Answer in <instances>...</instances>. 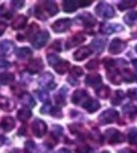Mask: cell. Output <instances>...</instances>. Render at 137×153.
I'll use <instances>...</instances> for the list:
<instances>
[{
    "label": "cell",
    "instance_id": "50",
    "mask_svg": "<svg viewBox=\"0 0 137 153\" xmlns=\"http://www.w3.org/2000/svg\"><path fill=\"white\" fill-rule=\"evenodd\" d=\"M55 143H57V139L54 137H49L47 141H45V146H47L48 148H53Z\"/></svg>",
    "mask_w": 137,
    "mask_h": 153
},
{
    "label": "cell",
    "instance_id": "43",
    "mask_svg": "<svg viewBox=\"0 0 137 153\" xmlns=\"http://www.w3.org/2000/svg\"><path fill=\"white\" fill-rule=\"evenodd\" d=\"M35 94H38V98L40 99L42 102H48L49 100V95L47 92H43V91H37Z\"/></svg>",
    "mask_w": 137,
    "mask_h": 153
},
{
    "label": "cell",
    "instance_id": "17",
    "mask_svg": "<svg viewBox=\"0 0 137 153\" xmlns=\"http://www.w3.org/2000/svg\"><path fill=\"white\" fill-rule=\"evenodd\" d=\"M86 40V38H84L83 34H76L70 38V39L67 42V48H72V47H76V45H81V44Z\"/></svg>",
    "mask_w": 137,
    "mask_h": 153
},
{
    "label": "cell",
    "instance_id": "27",
    "mask_svg": "<svg viewBox=\"0 0 137 153\" xmlns=\"http://www.w3.org/2000/svg\"><path fill=\"white\" fill-rule=\"evenodd\" d=\"M31 55V49L29 48H19L16 50V56L19 59H27Z\"/></svg>",
    "mask_w": 137,
    "mask_h": 153
},
{
    "label": "cell",
    "instance_id": "63",
    "mask_svg": "<svg viewBox=\"0 0 137 153\" xmlns=\"http://www.w3.org/2000/svg\"><path fill=\"white\" fill-rule=\"evenodd\" d=\"M102 153H109V152H108V151H104V152H102Z\"/></svg>",
    "mask_w": 137,
    "mask_h": 153
},
{
    "label": "cell",
    "instance_id": "4",
    "mask_svg": "<svg viewBox=\"0 0 137 153\" xmlns=\"http://www.w3.org/2000/svg\"><path fill=\"white\" fill-rule=\"evenodd\" d=\"M48 40H49V33L43 30V31H40V33L37 34V36L31 40V44H33V47L35 49H40L42 47H44L45 44H47Z\"/></svg>",
    "mask_w": 137,
    "mask_h": 153
},
{
    "label": "cell",
    "instance_id": "36",
    "mask_svg": "<svg viewBox=\"0 0 137 153\" xmlns=\"http://www.w3.org/2000/svg\"><path fill=\"white\" fill-rule=\"evenodd\" d=\"M123 98H125V93H123L122 91H117V92H115V97L112 98V104H113V105H118V104H121V102H122Z\"/></svg>",
    "mask_w": 137,
    "mask_h": 153
},
{
    "label": "cell",
    "instance_id": "49",
    "mask_svg": "<svg viewBox=\"0 0 137 153\" xmlns=\"http://www.w3.org/2000/svg\"><path fill=\"white\" fill-rule=\"evenodd\" d=\"M82 129H83V127L81 124H70L69 126V131L72 133H78V132L82 131Z\"/></svg>",
    "mask_w": 137,
    "mask_h": 153
},
{
    "label": "cell",
    "instance_id": "9",
    "mask_svg": "<svg viewBox=\"0 0 137 153\" xmlns=\"http://www.w3.org/2000/svg\"><path fill=\"white\" fill-rule=\"evenodd\" d=\"M86 99H89V98H88L87 92L83 91V89H78L72 95V102L74 104H84V100Z\"/></svg>",
    "mask_w": 137,
    "mask_h": 153
},
{
    "label": "cell",
    "instance_id": "64",
    "mask_svg": "<svg viewBox=\"0 0 137 153\" xmlns=\"http://www.w3.org/2000/svg\"><path fill=\"white\" fill-rule=\"evenodd\" d=\"M136 52H137V47H136Z\"/></svg>",
    "mask_w": 137,
    "mask_h": 153
},
{
    "label": "cell",
    "instance_id": "29",
    "mask_svg": "<svg viewBox=\"0 0 137 153\" xmlns=\"http://www.w3.org/2000/svg\"><path fill=\"white\" fill-rule=\"evenodd\" d=\"M122 112L125 113L126 116L133 117V116H136V114H137V107H135V105H132V104H126V105H123Z\"/></svg>",
    "mask_w": 137,
    "mask_h": 153
},
{
    "label": "cell",
    "instance_id": "60",
    "mask_svg": "<svg viewBox=\"0 0 137 153\" xmlns=\"http://www.w3.org/2000/svg\"><path fill=\"white\" fill-rule=\"evenodd\" d=\"M120 153H135V152L131 151V149H123V151H121Z\"/></svg>",
    "mask_w": 137,
    "mask_h": 153
},
{
    "label": "cell",
    "instance_id": "24",
    "mask_svg": "<svg viewBox=\"0 0 137 153\" xmlns=\"http://www.w3.org/2000/svg\"><path fill=\"white\" fill-rule=\"evenodd\" d=\"M20 100H22V103H23L24 105H27V107H31V108H33V107L35 105L34 98L31 97L30 94H28V93L22 94V95H20Z\"/></svg>",
    "mask_w": 137,
    "mask_h": 153
},
{
    "label": "cell",
    "instance_id": "48",
    "mask_svg": "<svg viewBox=\"0 0 137 153\" xmlns=\"http://www.w3.org/2000/svg\"><path fill=\"white\" fill-rule=\"evenodd\" d=\"M55 100H57V103H59V104H64V103H66V95L62 94V91L55 95Z\"/></svg>",
    "mask_w": 137,
    "mask_h": 153
},
{
    "label": "cell",
    "instance_id": "58",
    "mask_svg": "<svg viewBox=\"0 0 137 153\" xmlns=\"http://www.w3.org/2000/svg\"><path fill=\"white\" fill-rule=\"evenodd\" d=\"M57 153H72L69 149H67V148H62V149H59V151H58Z\"/></svg>",
    "mask_w": 137,
    "mask_h": 153
},
{
    "label": "cell",
    "instance_id": "18",
    "mask_svg": "<svg viewBox=\"0 0 137 153\" xmlns=\"http://www.w3.org/2000/svg\"><path fill=\"white\" fill-rule=\"evenodd\" d=\"M25 25H27V18H25L24 15H16L14 18V20L11 22V28L16 29V30L24 28Z\"/></svg>",
    "mask_w": 137,
    "mask_h": 153
},
{
    "label": "cell",
    "instance_id": "55",
    "mask_svg": "<svg viewBox=\"0 0 137 153\" xmlns=\"http://www.w3.org/2000/svg\"><path fill=\"white\" fill-rule=\"evenodd\" d=\"M52 109H53V108H52L50 104H45V105L42 108V109H40V113H50Z\"/></svg>",
    "mask_w": 137,
    "mask_h": 153
},
{
    "label": "cell",
    "instance_id": "7",
    "mask_svg": "<svg viewBox=\"0 0 137 153\" xmlns=\"http://www.w3.org/2000/svg\"><path fill=\"white\" fill-rule=\"evenodd\" d=\"M125 48H126V43L121 39H118V38H116V39H113L111 42L108 50H109L111 54H120Z\"/></svg>",
    "mask_w": 137,
    "mask_h": 153
},
{
    "label": "cell",
    "instance_id": "35",
    "mask_svg": "<svg viewBox=\"0 0 137 153\" xmlns=\"http://www.w3.org/2000/svg\"><path fill=\"white\" fill-rule=\"evenodd\" d=\"M137 1L136 0H127V1H121L118 4V9L120 10H126V9H130V8H133L136 6Z\"/></svg>",
    "mask_w": 137,
    "mask_h": 153
},
{
    "label": "cell",
    "instance_id": "40",
    "mask_svg": "<svg viewBox=\"0 0 137 153\" xmlns=\"http://www.w3.org/2000/svg\"><path fill=\"white\" fill-rule=\"evenodd\" d=\"M0 16H4V18L10 19L13 16V14H11V11H9L8 9H6L5 5H1V6H0Z\"/></svg>",
    "mask_w": 137,
    "mask_h": 153
},
{
    "label": "cell",
    "instance_id": "13",
    "mask_svg": "<svg viewBox=\"0 0 137 153\" xmlns=\"http://www.w3.org/2000/svg\"><path fill=\"white\" fill-rule=\"evenodd\" d=\"M83 107H84V109H86L87 112H89V113H94V112H97L100 109V107H101V104H100V102L98 100H96V99H87L86 102H84V104H83Z\"/></svg>",
    "mask_w": 137,
    "mask_h": 153
},
{
    "label": "cell",
    "instance_id": "22",
    "mask_svg": "<svg viewBox=\"0 0 137 153\" xmlns=\"http://www.w3.org/2000/svg\"><path fill=\"white\" fill-rule=\"evenodd\" d=\"M104 44H106L104 39H94L91 44V49H93L96 53H101L104 49Z\"/></svg>",
    "mask_w": 137,
    "mask_h": 153
},
{
    "label": "cell",
    "instance_id": "28",
    "mask_svg": "<svg viewBox=\"0 0 137 153\" xmlns=\"http://www.w3.org/2000/svg\"><path fill=\"white\" fill-rule=\"evenodd\" d=\"M14 80V75L10 74V73H1L0 74V83L3 85H8L10 83Z\"/></svg>",
    "mask_w": 137,
    "mask_h": 153
},
{
    "label": "cell",
    "instance_id": "20",
    "mask_svg": "<svg viewBox=\"0 0 137 153\" xmlns=\"http://www.w3.org/2000/svg\"><path fill=\"white\" fill-rule=\"evenodd\" d=\"M0 126H1V128L5 132H9V131H11L15 127V120L13 119L11 117H4L1 119V124H0Z\"/></svg>",
    "mask_w": 137,
    "mask_h": 153
},
{
    "label": "cell",
    "instance_id": "39",
    "mask_svg": "<svg viewBox=\"0 0 137 153\" xmlns=\"http://www.w3.org/2000/svg\"><path fill=\"white\" fill-rule=\"evenodd\" d=\"M59 62H61V59H59V56H58V55H54V54H49L48 55V63L50 65L55 67Z\"/></svg>",
    "mask_w": 137,
    "mask_h": 153
},
{
    "label": "cell",
    "instance_id": "59",
    "mask_svg": "<svg viewBox=\"0 0 137 153\" xmlns=\"http://www.w3.org/2000/svg\"><path fill=\"white\" fill-rule=\"evenodd\" d=\"M5 142H6V138H5V136H0V146H3Z\"/></svg>",
    "mask_w": 137,
    "mask_h": 153
},
{
    "label": "cell",
    "instance_id": "12",
    "mask_svg": "<svg viewBox=\"0 0 137 153\" xmlns=\"http://www.w3.org/2000/svg\"><path fill=\"white\" fill-rule=\"evenodd\" d=\"M76 22H78V23H82L84 27H93V25L96 24V19L91 15V14H88V13H86V14H82V15H79L77 19H76Z\"/></svg>",
    "mask_w": 137,
    "mask_h": 153
},
{
    "label": "cell",
    "instance_id": "3",
    "mask_svg": "<svg viewBox=\"0 0 137 153\" xmlns=\"http://www.w3.org/2000/svg\"><path fill=\"white\" fill-rule=\"evenodd\" d=\"M31 132L35 137H43L47 132V124L42 119H35L31 124Z\"/></svg>",
    "mask_w": 137,
    "mask_h": 153
},
{
    "label": "cell",
    "instance_id": "6",
    "mask_svg": "<svg viewBox=\"0 0 137 153\" xmlns=\"http://www.w3.org/2000/svg\"><path fill=\"white\" fill-rule=\"evenodd\" d=\"M70 24L72 22L69 19H59V20H57L52 24V29L55 33H64V31H67L70 28Z\"/></svg>",
    "mask_w": 137,
    "mask_h": 153
},
{
    "label": "cell",
    "instance_id": "46",
    "mask_svg": "<svg viewBox=\"0 0 137 153\" xmlns=\"http://www.w3.org/2000/svg\"><path fill=\"white\" fill-rule=\"evenodd\" d=\"M50 114H52L53 117H55V118H61V117H62V111H61V108H59V107H54L53 109H52Z\"/></svg>",
    "mask_w": 137,
    "mask_h": 153
},
{
    "label": "cell",
    "instance_id": "8",
    "mask_svg": "<svg viewBox=\"0 0 137 153\" xmlns=\"http://www.w3.org/2000/svg\"><path fill=\"white\" fill-rule=\"evenodd\" d=\"M14 49H15L14 43L10 42V40H3L0 43V55L8 56L14 52Z\"/></svg>",
    "mask_w": 137,
    "mask_h": 153
},
{
    "label": "cell",
    "instance_id": "15",
    "mask_svg": "<svg viewBox=\"0 0 137 153\" xmlns=\"http://www.w3.org/2000/svg\"><path fill=\"white\" fill-rule=\"evenodd\" d=\"M123 30V28L118 24H102L101 27V31L104 34H111L115 33V31H121Z\"/></svg>",
    "mask_w": 137,
    "mask_h": 153
},
{
    "label": "cell",
    "instance_id": "33",
    "mask_svg": "<svg viewBox=\"0 0 137 153\" xmlns=\"http://www.w3.org/2000/svg\"><path fill=\"white\" fill-rule=\"evenodd\" d=\"M96 93H97V95H98V97L106 99V98H108L111 91H109V88H108L107 85H102V87H100L98 89H97Z\"/></svg>",
    "mask_w": 137,
    "mask_h": 153
},
{
    "label": "cell",
    "instance_id": "53",
    "mask_svg": "<svg viewBox=\"0 0 137 153\" xmlns=\"http://www.w3.org/2000/svg\"><path fill=\"white\" fill-rule=\"evenodd\" d=\"M11 5L14 6L15 9H20V8H23V6H24V1H16V0H13Z\"/></svg>",
    "mask_w": 137,
    "mask_h": 153
},
{
    "label": "cell",
    "instance_id": "38",
    "mask_svg": "<svg viewBox=\"0 0 137 153\" xmlns=\"http://www.w3.org/2000/svg\"><path fill=\"white\" fill-rule=\"evenodd\" d=\"M128 142L131 144H137V128H132L128 132Z\"/></svg>",
    "mask_w": 137,
    "mask_h": 153
},
{
    "label": "cell",
    "instance_id": "57",
    "mask_svg": "<svg viewBox=\"0 0 137 153\" xmlns=\"http://www.w3.org/2000/svg\"><path fill=\"white\" fill-rule=\"evenodd\" d=\"M5 30H6V24H5V23H3L1 20H0V35H1Z\"/></svg>",
    "mask_w": 137,
    "mask_h": 153
},
{
    "label": "cell",
    "instance_id": "54",
    "mask_svg": "<svg viewBox=\"0 0 137 153\" xmlns=\"http://www.w3.org/2000/svg\"><path fill=\"white\" fill-rule=\"evenodd\" d=\"M8 67H10V63L0 58V69H6Z\"/></svg>",
    "mask_w": 137,
    "mask_h": 153
},
{
    "label": "cell",
    "instance_id": "47",
    "mask_svg": "<svg viewBox=\"0 0 137 153\" xmlns=\"http://www.w3.org/2000/svg\"><path fill=\"white\" fill-rule=\"evenodd\" d=\"M86 68L89 69V71H91V69H97V68H98V60L94 59V60L88 62V63H87V65H86Z\"/></svg>",
    "mask_w": 137,
    "mask_h": 153
},
{
    "label": "cell",
    "instance_id": "44",
    "mask_svg": "<svg viewBox=\"0 0 137 153\" xmlns=\"http://www.w3.org/2000/svg\"><path fill=\"white\" fill-rule=\"evenodd\" d=\"M77 153H93V151L88 146H79L77 148Z\"/></svg>",
    "mask_w": 137,
    "mask_h": 153
},
{
    "label": "cell",
    "instance_id": "45",
    "mask_svg": "<svg viewBox=\"0 0 137 153\" xmlns=\"http://www.w3.org/2000/svg\"><path fill=\"white\" fill-rule=\"evenodd\" d=\"M103 64L107 69H111V68H115V60L111 59V58H106L103 60Z\"/></svg>",
    "mask_w": 137,
    "mask_h": 153
},
{
    "label": "cell",
    "instance_id": "2",
    "mask_svg": "<svg viewBox=\"0 0 137 153\" xmlns=\"http://www.w3.org/2000/svg\"><path fill=\"white\" fill-rule=\"evenodd\" d=\"M104 137L107 138L108 143H111V144L121 143V142L125 141V137H123L122 133H121V132H118L117 129H113V128L107 129V131H106V133H104Z\"/></svg>",
    "mask_w": 137,
    "mask_h": 153
},
{
    "label": "cell",
    "instance_id": "1",
    "mask_svg": "<svg viewBox=\"0 0 137 153\" xmlns=\"http://www.w3.org/2000/svg\"><path fill=\"white\" fill-rule=\"evenodd\" d=\"M96 14L102 16V18L109 19V18L115 16V9L111 5L106 4V3H100L98 5L96 6Z\"/></svg>",
    "mask_w": 137,
    "mask_h": 153
},
{
    "label": "cell",
    "instance_id": "21",
    "mask_svg": "<svg viewBox=\"0 0 137 153\" xmlns=\"http://www.w3.org/2000/svg\"><path fill=\"white\" fill-rule=\"evenodd\" d=\"M78 1H74V0H64L63 1V10L67 13H72L76 11L78 8Z\"/></svg>",
    "mask_w": 137,
    "mask_h": 153
},
{
    "label": "cell",
    "instance_id": "56",
    "mask_svg": "<svg viewBox=\"0 0 137 153\" xmlns=\"http://www.w3.org/2000/svg\"><path fill=\"white\" fill-rule=\"evenodd\" d=\"M92 4V0H81L79 1V6H88Z\"/></svg>",
    "mask_w": 137,
    "mask_h": 153
},
{
    "label": "cell",
    "instance_id": "34",
    "mask_svg": "<svg viewBox=\"0 0 137 153\" xmlns=\"http://www.w3.org/2000/svg\"><path fill=\"white\" fill-rule=\"evenodd\" d=\"M38 31H39V27H38V24H35V23H33V24H31L30 25V27H29V29L27 30V33H25L24 35H27L28 38H35L37 36V33H38ZM25 39H27V38H25Z\"/></svg>",
    "mask_w": 137,
    "mask_h": 153
},
{
    "label": "cell",
    "instance_id": "31",
    "mask_svg": "<svg viewBox=\"0 0 137 153\" xmlns=\"http://www.w3.org/2000/svg\"><path fill=\"white\" fill-rule=\"evenodd\" d=\"M125 23L128 24V25H132L135 24V22L137 20V11H130L125 15Z\"/></svg>",
    "mask_w": 137,
    "mask_h": 153
},
{
    "label": "cell",
    "instance_id": "52",
    "mask_svg": "<svg viewBox=\"0 0 137 153\" xmlns=\"http://www.w3.org/2000/svg\"><path fill=\"white\" fill-rule=\"evenodd\" d=\"M61 44H62V42H61V40H55L53 44H52V49H54V50H58V52H61V50H62Z\"/></svg>",
    "mask_w": 137,
    "mask_h": 153
},
{
    "label": "cell",
    "instance_id": "41",
    "mask_svg": "<svg viewBox=\"0 0 137 153\" xmlns=\"http://www.w3.org/2000/svg\"><path fill=\"white\" fill-rule=\"evenodd\" d=\"M70 75L72 76H81V75H83V69L81 67H73L70 69Z\"/></svg>",
    "mask_w": 137,
    "mask_h": 153
},
{
    "label": "cell",
    "instance_id": "16",
    "mask_svg": "<svg viewBox=\"0 0 137 153\" xmlns=\"http://www.w3.org/2000/svg\"><path fill=\"white\" fill-rule=\"evenodd\" d=\"M14 102L10 100L9 98H6V97H3V95H0V108H1L3 111L5 112H9V111H13L14 109Z\"/></svg>",
    "mask_w": 137,
    "mask_h": 153
},
{
    "label": "cell",
    "instance_id": "25",
    "mask_svg": "<svg viewBox=\"0 0 137 153\" xmlns=\"http://www.w3.org/2000/svg\"><path fill=\"white\" fill-rule=\"evenodd\" d=\"M54 68V71L58 73V74H64L67 71H68V68H69V63L67 60H61Z\"/></svg>",
    "mask_w": 137,
    "mask_h": 153
},
{
    "label": "cell",
    "instance_id": "23",
    "mask_svg": "<svg viewBox=\"0 0 137 153\" xmlns=\"http://www.w3.org/2000/svg\"><path fill=\"white\" fill-rule=\"evenodd\" d=\"M31 117V111L29 108H22L18 111V119L22 122H27V120Z\"/></svg>",
    "mask_w": 137,
    "mask_h": 153
},
{
    "label": "cell",
    "instance_id": "10",
    "mask_svg": "<svg viewBox=\"0 0 137 153\" xmlns=\"http://www.w3.org/2000/svg\"><path fill=\"white\" fill-rule=\"evenodd\" d=\"M39 84L43 87H47L48 89H54L55 88V83L53 82V75L50 73H45L39 78Z\"/></svg>",
    "mask_w": 137,
    "mask_h": 153
},
{
    "label": "cell",
    "instance_id": "5",
    "mask_svg": "<svg viewBox=\"0 0 137 153\" xmlns=\"http://www.w3.org/2000/svg\"><path fill=\"white\" fill-rule=\"evenodd\" d=\"M118 118V113L115 109H107L104 111L101 116H100V122L103 124H108V123H113L115 120Z\"/></svg>",
    "mask_w": 137,
    "mask_h": 153
},
{
    "label": "cell",
    "instance_id": "37",
    "mask_svg": "<svg viewBox=\"0 0 137 153\" xmlns=\"http://www.w3.org/2000/svg\"><path fill=\"white\" fill-rule=\"evenodd\" d=\"M25 153H35V143L33 141H27L24 146Z\"/></svg>",
    "mask_w": 137,
    "mask_h": 153
},
{
    "label": "cell",
    "instance_id": "42",
    "mask_svg": "<svg viewBox=\"0 0 137 153\" xmlns=\"http://www.w3.org/2000/svg\"><path fill=\"white\" fill-rule=\"evenodd\" d=\"M35 16L38 19H40V20H45V19H47V16H44V14H43L42 5H37V8H35Z\"/></svg>",
    "mask_w": 137,
    "mask_h": 153
},
{
    "label": "cell",
    "instance_id": "32",
    "mask_svg": "<svg viewBox=\"0 0 137 153\" xmlns=\"http://www.w3.org/2000/svg\"><path fill=\"white\" fill-rule=\"evenodd\" d=\"M108 79L112 82V83H115V84H120V83L122 82V75H120L118 72L113 71V72H109L108 73Z\"/></svg>",
    "mask_w": 137,
    "mask_h": 153
},
{
    "label": "cell",
    "instance_id": "14",
    "mask_svg": "<svg viewBox=\"0 0 137 153\" xmlns=\"http://www.w3.org/2000/svg\"><path fill=\"white\" fill-rule=\"evenodd\" d=\"M43 60L42 59H33L30 63H29V65H28V71L31 73V74H35V73H39L43 69Z\"/></svg>",
    "mask_w": 137,
    "mask_h": 153
},
{
    "label": "cell",
    "instance_id": "62",
    "mask_svg": "<svg viewBox=\"0 0 137 153\" xmlns=\"http://www.w3.org/2000/svg\"><path fill=\"white\" fill-rule=\"evenodd\" d=\"M132 64H133V65L137 68V59H133V60H132Z\"/></svg>",
    "mask_w": 137,
    "mask_h": 153
},
{
    "label": "cell",
    "instance_id": "51",
    "mask_svg": "<svg viewBox=\"0 0 137 153\" xmlns=\"http://www.w3.org/2000/svg\"><path fill=\"white\" fill-rule=\"evenodd\" d=\"M127 95L131 99H137V88H132V89H128Z\"/></svg>",
    "mask_w": 137,
    "mask_h": 153
},
{
    "label": "cell",
    "instance_id": "11",
    "mask_svg": "<svg viewBox=\"0 0 137 153\" xmlns=\"http://www.w3.org/2000/svg\"><path fill=\"white\" fill-rule=\"evenodd\" d=\"M91 53H92V49H91L89 47H82L77 50V52L74 53V59L77 62H81V60H84L87 58V56L91 55Z\"/></svg>",
    "mask_w": 137,
    "mask_h": 153
},
{
    "label": "cell",
    "instance_id": "30",
    "mask_svg": "<svg viewBox=\"0 0 137 153\" xmlns=\"http://www.w3.org/2000/svg\"><path fill=\"white\" fill-rule=\"evenodd\" d=\"M122 79L127 82V83H131L136 79V75L132 71H130V69H125V71L122 72Z\"/></svg>",
    "mask_w": 137,
    "mask_h": 153
},
{
    "label": "cell",
    "instance_id": "19",
    "mask_svg": "<svg viewBox=\"0 0 137 153\" xmlns=\"http://www.w3.org/2000/svg\"><path fill=\"white\" fill-rule=\"evenodd\" d=\"M102 83V76L100 74H89L86 76V84L91 87H96Z\"/></svg>",
    "mask_w": 137,
    "mask_h": 153
},
{
    "label": "cell",
    "instance_id": "61",
    "mask_svg": "<svg viewBox=\"0 0 137 153\" xmlns=\"http://www.w3.org/2000/svg\"><path fill=\"white\" fill-rule=\"evenodd\" d=\"M10 153H23V152H22L20 149H16V148H15V149H13Z\"/></svg>",
    "mask_w": 137,
    "mask_h": 153
},
{
    "label": "cell",
    "instance_id": "26",
    "mask_svg": "<svg viewBox=\"0 0 137 153\" xmlns=\"http://www.w3.org/2000/svg\"><path fill=\"white\" fill-rule=\"evenodd\" d=\"M44 9L47 10L49 15H55L58 13V6L54 1H45L44 3Z\"/></svg>",
    "mask_w": 137,
    "mask_h": 153
}]
</instances>
